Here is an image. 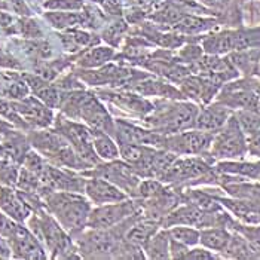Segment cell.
<instances>
[{"label":"cell","mask_w":260,"mask_h":260,"mask_svg":"<svg viewBox=\"0 0 260 260\" xmlns=\"http://www.w3.org/2000/svg\"><path fill=\"white\" fill-rule=\"evenodd\" d=\"M115 137L119 144H143L152 147H162L165 136L156 131L144 129L139 125L129 123L126 120H115Z\"/></svg>","instance_id":"obj_11"},{"label":"cell","mask_w":260,"mask_h":260,"mask_svg":"<svg viewBox=\"0 0 260 260\" xmlns=\"http://www.w3.org/2000/svg\"><path fill=\"white\" fill-rule=\"evenodd\" d=\"M257 82L244 79L240 82H228L219 94L217 103L228 106L232 110L250 109L260 110V99L257 94Z\"/></svg>","instance_id":"obj_5"},{"label":"cell","mask_w":260,"mask_h":260,"mask_svg":"<svg viewBox=\"0 0 260 260\" xmlns=\"http://www.w3.org/2000/svg\"><path fill=\"white\" fill-rule=\"evenodd\" d=\"M92 134V144H94V150L95 153L104 160H115L120 156L119 147L116 146V143L109 137L107 133L101 131V129H91Z\"/></svg>","instance_id":"obj_24"},{"label":"cell","mask_w":260,"mask_h":260,"mask_svg":"<svg viewBox=\"0 0 260 260\" xmlns=\"http://www.w3.org/2000/svg\"><path fill=\"white\" fill-rule=\"evenodd\" d=\"M45 18L49 21L55 28H67V27H76L80 24L88 22L86 18L80 14H64V12H49L45 15Z\"/></svg>","instance_id":"obj_32"},{"label":"cell","mask_w":260,"mask_h":260,"mask_svg":"<svg viewBox=\"0 0 260 260\" xmlns=\"http://www.w3.org/2000/svg\"><path fill=\"white\" fill-rule=\"evenodd\" d=\"M12 6H14L15 12H18L21 15H28V9H27L24 0H12Z\"/></svg>","instance_id":"obj_44"},{"label":"cell","mask_w":260,"mask_h":260,"mask_svg":"<svg viewBox=\"0 0 260 260\" xmlns=\"http://www.w3.org/2000/svg\"><path fill=\"white\" fill-rule=\"evenodd\" d=\"M216 24H217L216 20L201 18V17H195V15H183L180 20L173 25V28L180 33H184V35H198V33L213 28Z\"/></svg>","instance_id":"obj_27"},{"label":"cell","mask_w":260,"mask_h":260,"mask_svg":"<svg viewBox=\"0 0 260 260\" xmlns=\"http://www.w3.org/2000/svg\"><path fill=\"white\" fill-rule=\"evenodd\" d=\"M100 5L104 8L106 12L110 15H120L122 14V5L120 0H99Z\"/></svg>","instance_id":"obj_41"},{"label":"cell","mask_w":260,"mask_h":260,"mask_svg":"<svg viewBox=\"0 0 260 260\" xmlns=\"http://www.w3.org/2000/svg\"><path fill=\"white\" fill-rule=\"evenodd\" d=\"M48 207L58 219L64 229L70 232H79L89 219V202L73 192H60L48 197Z\"/></svg>","instance_id":"obj_2"},{"label":"cell","mask_w":260,"mask_h":260,"mask_svg":"<svg viewBox=\"0 0 260 260\" xmlns=\"http://www.w3.org/2000/svg\"><path fill=\"white\" fill-rule=\"evenodd\" d=\"M211 156L214 159H238L248 153L247 136L241 129L240 123L232 113V116L223 125L220 131L214 134L211 143Z\"/></svg>","instance_id":"obj_3"},{"label":"cell","mask_w":260,"mask_h":260,"mask_svg":"<svg viewBox=\"0 0 260 260\" xmlns=\"http://www.w3.org/2000/svg\"><path fill=\"white\" fill-rule=\"evenodd\" d=\"M17 231H18V226L14 221L9 217L0 214V235H3L6 238H12Z\"/></svg>","instance_id":"obj_37"},{"label":"cell","mask_w":260,"mask_h":260,"mask_svg":"<svg viewBox=\"0 0 260 260\" xmlns=\"http://www.w3.org/2000/svg\"><path fill=\"white\" fill-rule=\"evenodd\" d=\"M0 27H3L5 30L11 31V28H14V18L9 14L0 12Z\"/></svg>","instance_id":"obj_43"},{"label":"cell","mask_w":260,"mask_h":260,"mask_svg":"<svg viewBox=\"0 0 260 260\" xmlns=\"http://www.w3.org/2000/svg\"><path fill=\"white\" fill-rule=\"evenodd\" d=\"M85 192L89 197V200L95 202L97 205L126 200V195L123 193L122 189L101 177H94L85 181Z\"/></svg>","instance_id":"obj_12"},{"label":"cell","mask_w":260,"mask_h":260,"mask_svg":"<svg viewBox=\"0 0 260 260\" xmlns=\"http://www.w3.org/2000/svg\"><path fill=\"white\" fill-rule=\"evenodd\" d=\"M131 91L140 94L143 97H162V99H168V100H179L184 99V95L181 94L180 89L174 88L173 85H168L165 82L150 78L149 75L139 79L133 86Z\"/></svg>","instance_id":"obj_15"},{"label":"cell","mask_w":260,"mask_h":260,"mask_svg":"<svg viewBox=\"0 0 260 260\" xmlns=\"http://www.w3.org/2000/svg\"><path fill=\"white\" fill-rule=\"evenodd\" d=\"M211 171V167L208 162L202 158H181L173 162V165L165 171V174L160 177L159 180L164 183H181V181L195 180L207 176Z\"/></svg>","instance_id":"obj_10"},{"label":"cell","mask_w":260,"mask_h":260,"mask_svg":"<svg viewBox=\"0 0 260 260\" xmlns=\"http://www.w3.org/2000/svg\"><path fill=\"white\" fill-rule=\"evenodd\" d=\"M101 99L113 103L120 109H125L131 113L147 116L149 113L153 112L155 106L149 100H146L140 94H133V92H113V91H100L99 92Z\"/></svg>","instance_id":"obj_13"},{"label":"cell","mask_w":260,"mask_h":260,"mask_svg":"<svg viewBox=\"0 0 260 260\" xmlns=\"http://www.w3.org/2000/svg\"><path fill=\"white\" fill-rule=\"evenodd\" d=\"M149 259H168L170 256V234L168 231L156 232L143 245Z\"/></svg>","instance_id":"obj_26"},{"label":"cell","mask_w":260,"mask_h":260,"mask_svg":"<svg viewBox=\"0 0 260 260\" xmlns=\"http://www.w3.org/2000/svg\"><path fill=\"white\" fill-rule=\"evenodd\" d=\"M139 214H136L131 220V224L125 234V240L136 245H144L147 241L150 240L159 229L160 221L150 217L149 219H137Z\"/></svg>","instance_id":"obj_16"},{"label":"cell","mask_w":260,"mask_h":260,"mask_svg":"<svg viewBox=\"0 0 260 260\" xmlns=\"http://www.w3.org/2000/svg\"><path fill=\"white\" fill-rule=\"evenodd\" d=\"M180 91L184 95V99H193V100H201L202 99V86H204V79L202 76H186L180 82Z\"/></svg>","instance_id":"obj_33"},{"label":"cell","mask_w":260,"mask_h":260,"mask_svg":"<svg viewBox=\"0 0 260 260\" xmlns=\"http://www.w3.org/2000/svg\"><path fill=\"white\" fill-rule=\"evenodd\" d=\"M126 30V25H125V22H122V21H118V22H115V24H112V25H109V28L104 31V40L106 42H109L110 45H113V46H116L118 43H119V39L122 38V35H123V31Z\"/></svg>","instance_id":"obj_35"},{"label":"cell","mask_w":260,"mask_h":260,"mask_svg":"<svg viewBox=\"0 0 260 260\" xmlns=\"http://www.w3.org/2000/svg\"><path fill=\"white\" fill-rule=\"evenodd\" d=\"M254 48H260V27L234 30V51L254 49Z\"/></svg>","instance_id":"obj_29"},{"label":"cell","mask_w":260,"mask_h":260,"mask_svg":"<svg viewBox=\"0 0 260 260\" xmlns=\"http://www.w3.org/2000/svg\"><path fill=\"white\" fill-rule=\"evenodd\" d=\"M232 234L224 226H210L201 231L200 242L208 250L213 251H223L229 244Z\"/></svg>","instance_id":"obj_22"},{"label":"cell","mask_w":260,"mask_h":260,"mask_svg":"<svg viewBox=\"0 0 260 260\" xmlns=\"http://www.w3.org/2000/svg\"><path fill=\"white\" fill-rule=\"evenodd\" d=\"M213 139H214L213 133L190 128V129L176 133V134L165 136L164 149L176 155H184V156L202 155L211 147Z\"/></svg>","instance_id":"obj_4"},{"label":"cell","mask_w":260,"mask_h":260,"mask_svg":"<svg viewBox=\"0 0 260 260\" xmlns=\"http://www.w3.org/2000/svg\"><path fill=\"white\" fill-rule=\"evenodd\" d=\"M35 94L39 97V100L43 101L49 107H57L60 104L61 97L58 91H57V88L48 85L46 82L43 85H40L38 89H35Z\"/></svg>","instance_id":"obj_34"},{"label":"cell","mask_w":260,"mask_h":260,"mask_svg":"<svg viewBox=\"0 0 260 260\" xmlns=\"http://www.w3.org/2000/svg\"><path fill=\"white\" fill-rule=\"evenodd\" d=\"M0 207L17 220H24L30 213V208L25 205V202L9 189H0Z\"/></svg>","instance_id":"obj_25"},{"label":"cell","mask_w":260,"mask_h":260,"mask_svg":"<svg viewBox=\"0 0 260 260\" xmlns=\"http://www.w3.org/2000/svg\"><path fill=\"white\" fill-rule=\"evenodd\" d=\"M198 113L200 109L193 103H168L160 109L155 106L153 112L147 115L146 122L153 126V131L170 136L193 128Z\"/></svg>","instance_id":"obj_1"},{"label":"cell","mask_w":260,"mask_h":260,"mask_svg":"<svg viewBox=\"0 0 260 260\" xmlns=\"http://www.w3.org/2000/svg\"><path fill=\"white\" fill-rule=\"evenodd\" d=\"M259 72H260V67H259Z\"/></svg>","instance_id":"obj_46"},{"label":"cell","mask_w":260,"mask_h":260,"mask_svg":"<svg viewBox=\"0 0 260 260\" xmlns=\"http://www.w3.org/2000/svg\"><path fill=\"white\" fill-rule=\"evenodd\" d=\"M46 9H70L76 11L83 6L82 0H48L43 5Z\"/></svg>","instance_id":"obj_36"},{"label":"cell","mask_w":260,"mask_h":260,"mask_svg":"<svg viewBox=\"0 0 260 260\" xmlns=\"http://www.w3.org/2000/svg\"><path fill=\"white\" fill-rule=\"evenodd\" d=\"M247 149L251 156H256L260 159V131L247 137Z\"/></svg>","instance_id":"obj_39"},{"label":"cell","mask_w":260,"mask_h":260,"mask_svg":"<svg viewBox=\"0 0 260 260\" xmlns=\"http://www.w3.org/2000/svg\"><path fill=\"white\" fill-rule=\"evenodd\" d=\"M61 134L69 140V143L75 147L76 153L86 164H95L99 162L97 153L94 150L92 144V134L91 129L86 126L72 122V120H62L60 123Z\"/></svg>","instance_id":"obj_9"},{"label":"cell","mask_w":260,"mask_h":260,"mask_svg":"<svg viewBox=\"0 0 260 260\" xmlns=\"http://www.w3.org/2000/svg\"><path fill=\"white\" fill-rule=\"evenodd\" d=\"M207 8H213V9H223L229 5V0H198Z\"/></svg>","instance_id":"obj_42"},{"label":"cell","mask_w":260,"mask_h":260,"mask_svg":"<svg viewBox=\"0 0 260 260\" xmlns=\"http://www.w3.org/2000/svg\"><path fill=\"white\" fill-rule=\"evenodd\" d=\"M11 240L14 244L12 245L14 251L18 257H24V259H43L45 257L39 244L24 228L18 226V231Z\"/></svg>","instance_id":"obj_19"},{"label":"cell","mask_w":260,"mask_h":260,"mask_svg":"<svg viewBox=\"0 0 260 260\" xmlns=\"http://www.w3.org/2000/svg\"><path fill=\"white\" fill-rule=\"evenodd\" d=\"M217 171L223 174H232L238 177L260 179V162H237V160H221L217 164Z\"/></svg>","instance_id":"obj_23"},{"label":"cell","mask_w":260,"mask_h":260,"mask_svg":"<svg viewBox=\"0 0 260 260\" xmlns=\"http://www.w3.org/2000/svg\"><path fill=\"white\" fill-rule=\"evenodd\" d=\"M224 190L234 198L247 202L260 213V184H251L242 180H231L224 184Z\"/></svg>","instance_id":"obj_18"},{"label":"cell","mask_w":260,"mask_h":260,"mask_svg":"<svg viewBox=\"0 0 260 260\" xmlns=\"http://www.w3.org/2000/svg\"><path fill=\"white\" fill-rule=\"evenodd\" d=\"M184 259L211 260V259H217V256H214L211 251H208V248H193V250H189V251L186 253Z\"/></svg>","instance_id":"obj_38"},{"label":"cell","mask_w":260,"mask_h":260,"mask_svg":"<svg viewBox=\"0 0 260 260\" xmlns=\"http://www.w3.org/2000/svg\"><path fill=\"white\" fill-rule=\"evenodd\" d=\"M232 113H234V110L229 109L228 106L221 104V103L211 104V106L200 110L193 128L216 134L217 131H220L223 128V125L228 122V119L232 116Z\"/></svg>","instance_id":"obj_14"},{"label":"cell","mask_w":260,"mask_h":260,"mask_svg":"<svg viewBox=\"0 0 260 260\" xmlns=\"http://www.w3.org/2000/svg\"><path fill=\"white\" fill-rule=\"evenodd\" d=\"M168 234L171 240L179 241L187 247H193L200 242L201 231H198L195 226L176 224V226H171V229H168Z\"/></svg>","instance_id":"obj_31"},{"label":"cell","mask_w":260,"mask_h":260,"mask_svg":"<svg viewBox=\"0 0 260 260\" xmlns=\"http://www.w3.org/2000/svg\"><path fill=\"white\" fill-rule=\"evenodd\" d=\"M12 106L27 122L35 123L38 126H48L52 120L51 110L46 109V106L40 104L39 101L35 99H25L24 101L12 104Z\"/></svg>","instance_id":"obj_17"},{"label":"cell","mask_w":260,"mask_h":260,"mask_svg":"<svg viewBox=\"0 0 260 260\" xmlns=\"http://www.w3.org/2000/svg\"><path fill=\"white\" fill-rule=\"evenodd\" d=\"M234 115L247 137L260 131V110L241 109V110H235Z\"/></svg>","instance_id":"obj_30"},{"label":"cell","mask_w":260,"mask_h":260,"mask_svg":"<svg viewBox=\"0 0 260 260\" xmlns=\"http://www.w3.org/2000/svg\"><path fill=\"white\" fill-rule=\"evenodd\" d=\"M120 238L107 229H92L86 232L79 241L80 253L88 259H107L115 257L122 250ZM120 256V254H119Z\"/></svg>","instance_id":"obj_6"},{"label":"cell","mask_w":260,"mask_h":260,"mask_svg":"<svg viewBox=\"0 0 260 260\" xmlns=\"http://www.w3.org/2000/svg\"><path fill=\"white\" fill-rule=\"evenodd\" d=\"M202 49L208 55H224L234 52V30L220 31L202 39Z\"/></svg>","instance_id":"obj_21"},{"label":"cell","mask_w":260,"mask_h":260,"mask_svg":"<svg viewBox=\"0 0 260 260\" xmlns=\"http://www.w3.org/2000/svg\"><path fill=\"white\" fill-rule=\"evenodd\" d=\"M140 205L131 201H119L112 204L99 205L89 213L88 226L91 229H110L118 223H123L128 217L139 214Z\"/></svg>","instance_id":"obj_7"},{"label":"cell","mask_w":260,"mask_h":260,"mask_svg":"<svg viewBox=\"0 0 260 260\" xmlns=\"http://www.w3.org/2000/svg\"><path fill=\"white\" fill-rule=\"evenodd\" d=\"M113 55H115V51L112 48H104V46L91 48V49L85 51L78 58V64L85 69H97V67L106 66L113 58Z\"/></svg>","instance_id":"obj_28"},{"label":"cell","mask_w":260,"mask_h":260,"mask_svg":"<svg viewBox=\"0 0 260 260\" xmlns=\"http://www.w3.org/2000/svg\"><path fill=\"white\" fill-rule=\"evenodd\" d=\"M21 33L27 38H39L40 30L33 21H22L21 22Z\"/></svg>","instance_id":"obj_40"},{"label":"cell","mask_w":260,"mask_h":260,"mask_svg":"<svg viewBox=\"0 0 260 260\" xmlns=\"http://www.w3.org/2000/svg\"><path fill=\"white\" fill-rule=\"evenodd\" d=\"M92 174L95 177H101L113 183L115 186H118L119 189L128 193H136L141 181L140 176L136 173V170L129 164L119 162L118 159L109 160L107 165L99 167Z\"/></svg>","instance_id":"obj_8"},{"label":"cell","mask_w":260,"mask_h":260,"mask_svg":"<svg viewBox=\"0 0 260 260\" xmlns=\"http://www.w3.org/2000/svg\"><path fill=\"white\" fill-rule=\"evenodd\" d=\"M228 58L234 64V67L245 76H253L259 72L260 67V48L234 51L228 54Z\"/></svg>","instance_id":"obj_20"},{"label":"cell","mask_w":260,"mask_h":260,"mask_svg":"<svg viewBox=\"0 0 260 260\" xmlns=\"http://www.w3.org/2000/svg\"><path fill=\"white\" fill-rule=\"evenodd\" d=\"M150 0H131V3H134V5H137V6H144V5H147Z\"/></svg>","instance_id":"obj_45"}]
</instances>
